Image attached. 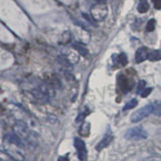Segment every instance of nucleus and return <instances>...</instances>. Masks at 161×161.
<instances>
[{
    "label": "nucleus",
    "instance_id": "f257e3e1",
    "mask_svg": "<svg viewBox=\"0 0 161 161\" xmlns=\"http://www.w3.org/2000/svg\"><path fill=\"white\" fill-rule=\"evenodd\" d=\"M0 16L17 32L20 27H23V17L10 0H0Z\"/></svg>",
    "mask_w": 161,
    "mask_h": 161
},
{
    "label": "nucleus",
    "instance_id": "f03ea898",
    "mask_svg": "<svg viewBox=\"0 0 161 161\" xmlns=\"http://www.w3.org/2000/svg\"><path fill=\"white\" fill-rule=\"evenodd\" d=\"M25 143L15 133L6 135L4 142V148L7 154L15 160L22 161L24 159L23 149Z\"/></svg>",
    "mask_w": 161,
    "mask_h": 161
},
{
    "label": "nucleus",
    "instance_id": "7ed1b4c3",
    "mask_svg": "<svg viewBox=\"0 0 161 161\" xmlns=\"http://www.w3.org/2000/svg\"><path fill=\"white\" fill-rule=\"evenodd\" d=\"M14 133L21 139L25 145H29L30 147H34L37 145V137L28 126L23 121H18L14 126Z\"/></svg>",
    "mask_w": 161,
    "mask_h": 161
},
{
    "label": "nucleus",
    "instance_id": "20e7f679",
    "mask_svg": "<svg viewBox=\"0 0 161 161\" xmlns=\"http://www.w3.org/2000/svg\"><path fill=\"white\" fill-rule=\"evenodd\" d=\"M124 137L130 141H140L147 138L148 133L144 128L140 127V126H136V127H132L126 131Z\"/></svg>",
    "mask_w": 161,
    "mask_h": 161
},
{
    "label": "nucleus",
    "instance_id": "39448f33",
    "mask_svg": "<svg viewBox=\"0 0 161 161\" xmlns=\"http://www.w3.org/2000/svg\"><path fill=\"white\" fill-rule=\"evenodd\" d=\"M153 111H154L153 104L145 105L144 107L140 108L137 111H135V112L132 115H131V118H130L131 122H132V123H138V122H140V121H142L146 117H148L150 114H152Z\"/></svg>",
    "mask_w": 161,
    "mask_h": 161
},
{
    "label": "nucleus",
    "instance_id": "423d86ee",
    "mask_svg": "<svg viewBox=\"0 0 161 161\" xmlns=\"http://www.w3.org/2000/svg\"><path fill=\"white\" fill-rule=\"evenodd\" d=\"M91 14L95 20L97 21H102L106 18L108 14V7L106 3H100L97 2L91 9Z\"/></svg>",
    "mask_w": 161,
    "mask_h": 161
},
{
    "label": "nucleus",
    "instance_id": "0eeeda50",
    "mask_svg": "<svg viewBox=\"0 0 161 161\" xmlns=\"http://www.w3.org/2000/svg\"><path fill=\"white\" fill-rule=\"evenodd\" d=\"M74 145L75 149H77L78 156L80 161L85 160L87 158V148H86V144L80 138H75L74 140Z\"/></svg>",
    "mask_w": 161,
    "mask_h": 161
},
{
    "label": "nucleus",
    "instance_id": "6e6552de",
    "mask_svg": "<svg viewBox=\"0 0 161 161\" xmlns=\"http://www.w3.org/2000/svg\"><path fill=\"white\" fill-rule=\"evenodd\" d=\"M148 49L142 47H139L137 50H136V53H135V60L137 64L140 63H143L144 60H146L148 58Z\"/></svg>",
    "mask_w": 161,
    "mask_h": 161
},
{
    "label": "nucleus",
    "instance_id": "1a4fd4ad",
    "mask_svg": "<svg viewBox=\"0 0 161 161\" xmlns=\"http://www.w3.org/2000/svg\"><path fill=\"white\" fill-rule=\"evenodd\" d=\"M113 139H114V137H113V135L111 134V133L106 134V135H105V137L97 144V146H96V150H97V151L103 150L104 148L107 147V146H108L111 142H112Z\"/></svg>",
    "mask_w": 161,
    "mask_h": 161
},
{
    "label": "nucleus",
    "instance_id": "9d476101",
    "mask_svg": "<svg viewBox=\"0 0 161 161\" xmlns=\"http://www.w3.org/2000/svg\"><path fill=\"white\" fill-rule=\"evenodd\" d=\"M0 39L3 40V42H11L14 39L12 35L10 34L3 26H1V25H0Z\"/></svg>",
    "mask_w": 161,
    "mask_h": 161
},
{
    "label": "nucleus",
    "instance_id": "9b49d317",
    "mask_svg": "<svg viewBox=\"0 0 161 161\" xmlns=\"http://www.w3.org/2000/svg\"><path fill=\"white\" fill-rule=\"evenodd\" d=\"M148 59L151 62H158L161 59V50L159 49H154L151 50L148 53Z\"/></svg>",
    "mask_w": 161,
    "mask_h": 161
},
{
    "label": "nucleus",
    "instance_id": "f8f14e48",
    "mask_svg": "<svg viewBox=\"0 0 161 161\" xmlns=\"http://www.w3.org/2000/svg\"><path fill=\"white\" fill-rule=\"evenodd\" d=\"M118 82H119V86L122 88L123 91H127L130 89V85L128 84V80L126 79L124 75H119V79H118Z\"/></svg>",
    "mask_w": 161,
    "mask_h": 161
},
{
    "label": "nucleus",
    "instance_id": "ddd939ff",
    "mask_svg": "<svg viewBox=\"0 0 161 161\" xmlns=\"http://www.w3.org/2000/svg\"><path fill=\"white\" fill-rule=\"evenodd\" d=\"M138 11L140 13H145L149 10V4L146 0H140V3L138 4Z\"/></svg>",
    "mask_w": 161,
    "mask_h": 161
},
{
    "label": "nucleus",
    "instance_id": "4468645a",
    "mask_svg": "<svg viewBox=\"0 0 161 161\" xmlns=\"http://www.w3.org/2000/svg\"><path fill=\"white\" fill-rule=\"evenodd\" d=\"M90 130H91L90 123H84L82 124V126H80V135L88 136L90 134Z\"/></svg>",
    "mask_w": 161,
    "mask_h": 161
},
{
    "label": "nucleus",
    "instance_id": "2eb2a0df",
    "mask_svg": "<svg viewBox=\"0 0 161 161\" xmlns=\"http://www.w3.org/2000/svg\"><path fill=\"white\" fill-rule=\"evenodd\" d=\"M137 105H138V101L136 100V99H132V100L129 101V102L124 106L122 110L123 111H128V110H131V109H134Z\"/></svg>",
    "mask_w": 161,
    "mask_h": 161
},
{
    "label": "nucleus",
    "instance_id": "dca6fc26",
    "mask_svg": "<svg viewBox=\"0 0 161 161\" xmlns=\"http://www.w3.org/2000/svg\"><path fill=\"white\" fill-rule=\"evenodd\" d=\"M155 25H156V20L155 19H150L149 21L147 22V25H146V31H153L155 29Z\"/></svg>",
    "mask_w": 161,
    "mask_h": 161
},
{
    "label": "nucleus",
    "instance_id": "f3484780",
    "mask_svg": "<svg viewBox=\"0 0 161 161\" xmlns=\"http://www.w3.org/2000/svg\"><path fill=\"white\" fill-rule=\"evenodd\" d=\"M74 47L77 49L80 54H83V55H87L88 54V49L86 48L85 47H83L82 44H79V43L74 44Z\"/></svg>",
    "mask_w": 161,
    "mask_h": 161
},
{
    "label": "nucleus",
    "instance_id": "a211bd4d",
    "mask_svg": "<svg viewBox=\"0 0 161 161\" xmlns=\"http://www.w3.org/2000/svg\"><path fill=\"white\" fill-rule=\"evenodd\" d=\"M153 107H154V111L153 114L156 116H161V102H155L153 103Z\"/></svg>",
    "mask_w": 161,
    "mask_h": 161
},
{
    "label": "nucleus",
    "instance_id": "6ab92c4d",
    "mask_svg": "<svg viewBox=\"0 0 161 161\" xmlns=\"http://www.w3.org/2000/svg\"><path fill=\"white\" fill-rule=\"evenodd\" d=\"M117 58H118V62L120 63L121 65H126L128 63V59H127V57H126L125 53H121L119 55H117Z\"/></svg>",
    "mask_w": 161,
    "mask_h": 161
},
{
    "label": "nucleus",
    "instance_id": "aec40b11",
    "mask_svg": "<svg viewBox=\"0 0 161 161\" xmlns=\"http://www.w3.org/2000/svg\"><path fill=\"white\" fill-rule=\"evenodd\" d=\"M145 86H146V83H145V80H140L139 84H138V88H137V93L141 94L143 92V89L145 88Z\"/></svg>",
    "mask_w": 161,
    "mask_h": 161
},
{
    "label": "nucleus",
    "instance_id": "412c9836",
    "mask_svg": "<svg viewBox=\"0 0 161 161\" xmlns=\"http://www.w3.org/2000/svg\"><path fill=\"white\" fill-rule=\"evenodd\" d=\"M151 92H152V89H151V88L144 89V90H143V92L141 93V96H142L143 98H146V97H148V96L150 95Z\"/></svg>",
    "mask_w": 161,
    "mask_h": 161
},
{
    "label": "nucleus",
    "instance_id": "4be33fe9",
    "mask_svg": "<svg viewBox=\"0 0 161 161\" xmlns=\"http://www.w3.org/2000/svg\"><path fill=\"white\" fill-rule=\"evenodd\" d=\"M153 3L156 9H161V0H153Z\"/></svg>",
    "mask_w": 161,
    "mask_h": 161
},
{
    "label": "nucleus",
    "instance_id": "5701e85b",
    "mask_svg": "<svg viewBox=\"0 0 161 161\" xmlns=\"http://www.w3.org/2000/svg\"><path fill=\"white\" fill-rule=\"evenodd\" d=\"M58 161H69V159L68 156L65 155V156H60V157L58 159Z\"/></svg>",
    "mask_w": 161,
    "mask_h": 161
},
{
    "label": "nucleus",
    "instance_id": "b1692460",
    "mask_svg": "<svg viewBox=\"0 0 161 161\" xmlns=\"http://www.w3.org/2000/svg\"><path fill=\"white\" fill-rule=\"evenodd\" d=\"M97 2H100V3H105L106 0H97Z\"/></svg>",
    "mask_w": 161,
    "mask_h": 161
}]
</instances>
